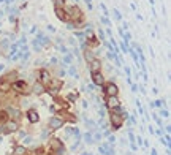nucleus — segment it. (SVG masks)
<instances>
[{"mask_svg": "<svg viewBox=\"0 0 171 155\" xmlns=\"http://www.w3.org/2000/svg\"><path fill=\"white\" fill-rule=\"evenodd\" d=\"M41 136H43V138H48V130H45V131H43V135H41Z\"/></svg>", "mask_w": 171, "mask_h": 155, "instance_id": "46", "label": "nucleus"}, {"mask_svg": "<svg viewBox=\"0 0 171 155\" xmlns=\"http://www.w3.org/2000/svg\"><path fill=\"white\" fill-rule=\"evenodd\" d=\"M125 73H127V78H130V75H131L130 68H127V67H125Z\"/></svg>", "mask_w": 171, "mask_h": 155, "instance_id": "40", "label": "nucleus"}, {"mask_svg": "<svg viewBox=\"0 0 171 155\" xmlns=\"http://www.w3.org/2000/svg\"><path fill=\"white\" fill-rule=\"evenodd\" d=\"M54 13H56V18L59 19L60 22H68V18H67V13H65V8L54 6Z\"/></svg>", "mask_w": 171, "mask_h": 155, "instance_id": "12", "label": "nucleus"}, {"mask_svg": "<svg viewBox=\"0 0 171 155\" xmlns=\"http://www.w3.org/2000/svg\"><path fill=\"white\" fill-rule=\"evenodd\" d=\"M106 35H108V37H110V38L112 37V32H111V29H108V30H106Z\"/></svg>", "mask_w": 171, "mask_h": 155, "instance_id": "44", "label": "nucleus"}, {"mask_svg": "<svg viewBox=\"0 0 171 155\" xmlns=\"http://www.w3.org/2000/svg\"><path fill=\"white\" fill-rule=\"evenodd\" d=\"M100 22H103V24H105V25H108V27H111V22H110V21H108V18H106V16H102V18H100Z\"/></svg>", "mask_w": 171, "mask_h": 155, "instance_id": "31", "label": "nucleus"}, {"mask_svg": "<svg viewBox=\"0 0 171 155\" xmlns=\"http://www.w3.org/2000/svg\"><path fill=\"white\" fill-rule=\"evenodd\" d=\"M90 78H92V82L95 84V86H100L102 87L105 84V76L102 75V71L98 73H90Z\"/></svg>", "mask_w": 171, "mask_h": 155, "instance_id": "14", "label": "nucleus"}, {"mask_svg": "<svg viewBox=\"0 0 171 155\" xmlns=\"http://www.w3.org/2000/svg\"><path fill=\"white\" fill-rule=\"evenodd\" d=\"M98 40L103 41V43H106V35H105V32H103L102 27H98Z\"/></svg>", "mask_w": 171, "mask_h": 155, "instance_id": "23", "label": "nucleus"}, {"mask_svg": "<svg viewBox=\"0 0 171 155\" xmlns=\"http://www.w3.org/2000/svg\"><path fill=\"white\" fill-rule=\"evenodd\" d=\"M3 14H5V13H3V11H0V18H2V16H3Z\"/></svg>", "mask_w": 171, "mask_h": 155, "instance_id": "52", "label": "nucleus"}, {"mask_svg": "<svg viewBox=\"0 0 171 155\" xmlns=\"http://www.w3.org/2000/svg\"><path fill=\"white\" fill-rule=\"evenodd\" d=\"M11 87H13V90H16L18 94H24V95L29 94V90H27V84H25V81H14Z\"/></svg>", "mask_w": 171, "mask_h": 155, "instance_id": "7", "label": "nucleus"}, {"mask_svg": "<svg viewBox=\"0 0 171 155\" xmlns=\"http://www.w3.org/2000/svg\"><path fill=\"white\" fill-rule=\"evenodd\" d=\"M71 62H73V56L71 54H67V56L64 57V63L67 65V63H71Z\"/></svg>", "mask_w": 171, "mask_h": 155, "instance_id": "29", "label": "nucleus"}, {"mask_svg": "<svg viewBox=\"0 0 171 155\" xmlns=\"http://www.w3.org/2000/svg\"><path fill=\"white\" fill-rule=\"evenodd\" d=\"M45 90H46V87L43 86L41 82H38V81H37V82L33 84V94L35 95H43V94H45Z\"/></svg>", "mask_w": 171, "mask_h": 155, "instance_id": "19", "label": "nucleus"}, {"mask_svg": "<svg viewBox=\"0 0 171 155\" xmlns=\"http://www.w3.org/2000/svg\"><path fill=\"white\" fill-rule=\"evenodd\" d=\"M54 6H60V8H65V0H52Z\"/></svg>", "mask_w": 171, "mask_h": 155, "instance_id": "26", "label": "nucleus"}, {"mask_svg": "<svg viewBox=\"0 0 171 155\" xmlns=\"http://www.w3.org/2000/svg\"><path fill=\"white\" fill-rule=\"evenodd\" d=\"M8 120V114L6 111H0V122H6Z\"/></svg>", "mask_w": 171, "mask_h": 155, "instance_id": "25", "label": "nucleus"}, {"mask_svg": "<svg viewBox=\"0 0 171 155\" xmlns=\"http://www.w3.org/2000/svg\"><path fill=\"white\" fill-rule=\"evenodd\" d=\"M59 76H60V78L65 76V70H60V71H59Z\"/></svg>", "mask_w": 171, "mask_h": 155, "instance_id": "47", "label": "nucleus"}, {"mask_svg": "<svg viewBox=\"0 0 171 155\" xmlns=\"http://www.w3.org/2000/svg\"><path fill=\"white\" fill-rule=\"evenodd\" d=\"M152 155H157V150L155 149H152Z\"/></svg>", "mask_w": 171, "mask_h": 155, "instance_id": "50", "label": "nucleus"}, {"mask_svg": "<svg viewBox=\"0 0 171 155\" xmlns=\"http://www.w3.org/2000/svg\"><path fill=\"white\" fill-rule=\"evenodd\" d=\"M160 116H163V117H166V119H168V117H170V112H168V111H166V109H165V111H163V109H162V112H160Z\"/></svg>", "mask_w": 171, "mask_h": 155, "instance_id": "36", "label": "nucleus"}, {"mask_svg": "<svg viewBox=\"0 0 171 155\" xmlns=\"http://www.w3.org/2000/svg\"><path fill=\"white\" fill-rule=\"evenodd\" d=\"M86 125L90 127V128H95V122H92V120H86Z\"/></svg>", "mask_w": 171, "mask_h": 155, "instance_id": "35", "label": "nucleus"}, {"mask_svg": "<svg viewBox=\"0 0 171 155\" xmlns=\"http://www.w3.org/2000/svg\"><path fill=\"white\" fill-rule=\"evenodd\" d=\"M18 49H19V48H18V44H16V43L11 44V46H10V57H11V56H14V54L18 52Z\"/></svg>", "mask_w": 171, "mask_h": 155, "instance_id": "24", "label": "nucleus"}, {"mask_svg": "<svg viewBox=\"0 0 171 155\" xmlns=\"http://www.w3.org/2000/svg\"><path fill=\"white\" fill-rule=\"evenodd\" d=\"M136 89H138V87L135 86V84H131V92H136Z\"/></svg>", "mask_w": 171, "mask_h": 155, "instance_id": "48", "label": "nucleus"}, {"mask_svg": "<svg viewBox=\"0 0 171 155\" xmlns=\"http://www.w3.org/2000/svg\"><path fill=\"white\" fill-rule=\"evenodd\" d=\"M68 73H70L71 76H75V79H78V78H79V75H78V71H76V68H75V67H70Z\"/></svg>", "mask_w": 171, "mask_h": 155, "instance_id": "27", "label": "nucleus"}, {"mask_svg": "<svg viewBox=\"0 0 171 155\" xmlns=\"http://www.w3.org/2000/svg\"><path fill=\"white\" fill-rule=\"evenodd\" d=\"M83 56H84V59H86V62H87V63H89V62H92V60H94L95 59V54H94V51H92V49L90 48H86V49H83Z\"/></svg>", "mask_w": 171, "mask_h": 155, "instance_id": "18", "label": "nucleus"}, {"mask_svg": "<svg viewBox=\"0 0 171 155\" xmlns=\"http://www.w3.org/2000/svg\"><path fill=\"white\" fill-rule=\"evenodd\" d=\"M48 125H49V128L51 130H59L64 127V119H59V117H51L49 119V122H48Z\"/></svg>", "mask_w": 171, "mask_h": 155, "instance_id": "10", "label": "nucleus"}, {"mask_svg": "<svg viewBox=\"0 0 171 155\" xmlns=\"http://www.w3.org/2000/svg\"><path fill=\"white\" fill-rule=\"evenodd\" d=\"M3 67H5V65H2V63H0V71H2V70H3Z\"/></svg>", "mask_w": 171, "mask_h": 155, "instance_id": "51", "label": "nucleus"}, {"mask_svg": "<svg viewBox=\"0 0 171 155\" xmlns=\"http://www.w3.org/2000/svg\"><path fill=\"white\" fill-rule=\"evenodd\" d=\"M49 146H51V150H52L54 154H57V155H62V154H64V144H62L60 139H57V138L51 139Z\"/></svg>", "mask_w": 171, "mask_h": 155, "instance_id": "5", "label": "nucleus"}, {"mask_svg": "<svg viewBox=\"0 0 171 155\" xmlns=\"http://www.w3.org/2000/svg\"><path fill=\"white\" fill-rule=\"evenodd\" d=\"M105 103H106V108H108V109H111V111H114L116 108L120 106V101H119L117 97H106Z\"/></svg>", "mask_w": 171, "mask_h": 155, "instance_id": "8", "label": "nucleus"}, {"mask_svg": "<svg viewBox=\"0 0 171 155\" xmlns=\"http://www.w3.org/2000/svg\"><path fill=\"white\" fill-rule=\"evenodd\" d=\"M18 122H14V120H11V122H6V125H5V133H14V131H18Z\"/></svg>", "mask_w": 171, "mask_h": 155, "instance_id": "16", "label": "nucleus"}, {"mask_svg": "<svg viewBox=\"0 0 171 155\" xmlns=\"http://www.w3.org/2000/svg\"><path fill=\"white\" fill-rule=\"evenodd\" d=\"M110 122H111V127L112 130H120L124 125V117L120 114H117V112H112L110 114Z\"/></svg>", "mask_w": 171, "mask_h": 155, "instance_id": "2", "label": "nucleus"}, {"mask_svg": "<svg viewBox=\"0 0 171 155\" xmlns=\"http://www.w3.org/2000/svg\"><path fill=\"white\" fill-rule=\"evenodd\" d=\"M120 49H122V52H128V43H125V41H124L122 44H120Z\"/></svg>", "mask_w": 171, "mask_h": 155, "instance_id": "32", "label": "nucleus"}, {"mask_svg": "<svg viewBox=\"0 0 171 155\" xmlns=\"http://www.w3.org/2000/svg\"><path fill=\"white\" fill-rule=\"evenodd\" d=\"M92 139H94V141H98V139H102V135H100V133H95L94 136H92Z\"/></svg>", "mask_w": 171, "mask_h": 155, "instance_id": "37", "label": "nucleus"}, {"mask_svg": "<svg viewBox=\"0 0 171 155\" xmlns=\"http://www.w3.org/2000/svg\"><path fill=\"white\" fill-rule=\"evenodd\" d=\"M65 13H67V18L68 21H71V24L75 25V29H78V25L84 22V14L81 8L78 5H70L65 8Z\"/></svg>", "mask_w": 171, "mask_h": 155, "instance_id": "1", "label": "nucleus"}, {"mask_svg": "<svg viewBox=\"0 0 171 155\" xmlns=\"http://www.w3.org/2000/svg\"><path fill=\"white\" fill-rule=\"evenodd\" d=\"M14 155H25L27 154V149L24 146H14V150H13Z\"/></svg>", "mask_w": 171, "mask_h": 155, "instance_id": "21", "label": "nucleus"}, {"mask_svg": "<svg viewBox=\"0 0 171 155\" xmlns=\"http://www.w3.org/2000/svg\"><path fill=\"white\" fill-rule=\"evenodd\" d=\"M89 71H90V73L102 71V62H100V59H97V57H95L92 62H89Z\"/></svg>", "mask_w": 171, "mask_h": 155, "instance_id": "13", "label": "nucleus"}, {"mask_svg": "<svg viewBox=\"0 0 171 155\" xmlns=\"http://www.w3.org/2000/svg\"><path fill=\"white\" fill-rule=\"evenodd\" d=\"M0 44H2L3 48H6V46H8V41H6V40H3V41H2V43H0Z\"/></svg>", "mask_w": 171, "mask_h": 155, "instance_id": "42", "label": "nucleus"}, {"mask_svg": "<svg viewBox=\"0 0 171 155\" xmlns=\"http://www.w3.org/2000/svg\"><path fill=\"white\" fill-rule=\"evenodd\" d=\"M114 141H116V138H114V136H110V141H108V142H110V144H112Z\"/></svg>", "mask_w": 171, "mask_h": 155, "instance_id": "45", "label": "nucleus"}, {"mask_svg": "<svg viewBox=\"0 0 171 155\" xmlns=\"http://www.w3.org/2000/svg\"><path fill=\"white\" fill-rule=\"evenodd\" d=\"M84 2H86V5H87V8L92 10V0H84Z\"/></svg>", "mask_w": 171, "mask_h": 155, "instance_id": "38", "label": "nucleus"}, {"mask_svg": "<svg viewBox=\"0 0 171 155\" xmlns=\"http://www.w3.org/2000/svg\"><path fill=\"white\" fill-rule=\"evenodd\" d=\"M112 13H114V18L117 19V21H122V14L119 13V10H116V8H114V10H112Z\"/></svg>", "mask_w": 171, "mask_h": 155, "instance_id": "30", "label": "nucleus"}, {"mask_svg": "<svg viewBox=\"0 0 171 155\" xmlns=\"http://www.w3.org/2000/svg\"><path fill=\"white\" fill-rule=\"evenodd\" d=\"M24 142H25V144H29V142H32V138H25V141H24Z\"/></svg>", "mask_w": 171, "mask_h": 155, "instance_id": "49", "label": "nucleus"}, {"mask_svg": "<svg viewBox=\"0 0 171 155\" xmlns=\"http://www.w3.org/2000/svg\"><path fill=\"white\" fill-rule=\"evenodd\" d=\"M62 86H64V81L62 79H59V78H51V81L48 84V92L54 95L59 90H62Z\"/></svg>", "mask_w": 171, "mask_h": 155, "instance_id": "3", "label": "nucleus"}, {"mask_svg": "<svg viewBox=\"0 0 171 155\" xmlns=\"http://www.w3.org/2000/svg\"><path fill=\"white\" fill-rule=\"evenodd\" d=\"M54 100L57 101V104H59L60 108H64V109H68L70 108V103L67 101V100H64V98H59V97H54Z\"/></svg>", "mask_w": 171, "mask_h": 155, "instance_id": "20", "label": "nucleus"}, {"mask_svg": "<svg viewBox=\"0 0 171 155\" xmlns=\"http://www.w3.org/2000/svg\"><path fill=\"white\" fill-rule=\"evenodd\" d=\"M100 8H102V11H103V16H108V14H110L108 13V8L105 6V3H100Z\"/></svg>", "mask_w": 171, "mask_h": 155, "instance_id": "33", "label": "nucleus"}, {"mask_svg": "<svg viewBox=\"0 0 171 155\" xmlns=\"http://www.w3.org/2000/svg\"><path fill=\"white\" fill-rule=\"evenodd\" d=\"M78 97H79V94H78V92H71V94L67 95V101H68V103H75L76 100H78Z\"/></svg>", "mask_w": 171, "mask_h": 155, "instance_id": "22", "label": "nucleus"}, {"mask_svg": "<svg viewBox=\"0 0 171 155\" xmlns=\"http://www.w3.org/2000/svg\"><path fill=\"white\" fill-rule=\"evenodd\" d=\"M84 141L87 142V144H92V142H94V139H92V135H90V133H86V135H84Z\"/></svg>", "mask_w": 171, "mask_h": 155, "instance_id": "28", "label": "nucleus"}, {"mask_svg": "<svg viewBox=\"0 0 171 155\" xmlns=\"http://www.w3.org/2000/svg\"><path fill=\"white\" fill-rule=\"evenodd\" d=\"M6 114H8V117L14 122H18L22 119V112L19 109H16V108H8V109H6Z\"/></svg>", "mask_w": 171, "mask_h": 155, "instance_id": "9", "label": "nucleus"}, {"mask_svg": "<svg viewBox=\"0 0 171 155\" xmlns=\"http://www.w3.org/2000/svg\"><path fill=\"white\" fill-rule=\"evenodd\" d=\"M0 133H2V128H0Z\"/></svg>", "mask_w": 171, "mask_h": 155, "instance_id": "53", "label": "nucleus"}, {"mask_svg": "<svg viewBox=\"0 0 171 155\" xmlns=\"http://www.w3.org/2000/svg\"><path fill=\"white\" fill-rule=\"evenodd\" d=\"M8 90H11V82L6 79H0V94H6Z\"/></svg>", "mask_w": 171, "mask_h": 155, "instance_id": "17", "label": "nucleus"}, {"mask_svg": "<svg viewBox=\"0 0 171 155\" xmlns=\"http://www.w3.org/2000/svg\"><path fill=\"white\" fill-rule=\"evenodd\" d=\"M35 41H37L38 44L41 46V48H46V46H49L51 44V40H49L48 37H45L43 33H40V32H37V37H35Z\"/></svg>", "mask_w": 171, "mask_h": 155, "instance_id": "11", "label": "nucleus"}, {"mask_svg": "<svg viewBox=\"0 0 171 155\" xmlns=\"http://www.w3.org/2000/svg\"><path fill=\"white\" fill-rule=\"evenodd\" d=\"M27 119H29L30 123H37L38 120H40V116H38V111L37 109H29L27 111Z\"/></svg>", "mask_w": 171, "mask_h": 155, "instance_id": "15", "label": "nucleus"}, {"mask_svg": "<svg viewBox=\"0 0 171 155\" xmlns=\"http://www.w3.org/2000/svg\"><path fill=\"white\" fill-rule=\"evenodd\" d=\"M135 141H138V144H143V138H141V136H138Z\"/></svg>", "mask_w": 171, "mask_h": 155, "instance_id": "43", "label": "nucleus"}, {"mask_svg": "<svg viewBox=\"0 0 171 155\" xmlns=\"http://www.w3.org/2000/svg\"><path fill=\"white\" fill-rule=\"evenodd\" d=\"M46 29H48V30H49V32H56V29H54V27H52V25H48V27H46Z\"/></svg>", "mask_w": 171, "mask_h": 155, "instance_id": "41", "label": "nucleus"}, {"mask_svg": "<svg viewBox=\"0 0 171 155\" xmlns=\"http://www.w3.org/2000/svg\"><path fill=\"white\" fill-rule=\"evenodd\" d=\"M38 76H40V81H38V82H41L45 87H48L49 81H51V73H49L46 68H41L40 71H38Z\"/></svg>", "mask_w": 171, "mask_h": 155, "instance_id": "6", "label": "nucleus"}, {"mask_svg": "<svg viewBox=\"0 0 171 155\" xmlns=\"http://www.w3.org/2000/svg\"><path fill=\"white\" fill-rule=\"evenodd\" d=\"M163 103H165V101H163V100H157V101H154V103H152V106L162 108V106H163Z\"/></svg>", "mask_w": 171, "mask_h": 155, "instance_id": "34", "label": "nucleus"}, {"mask_svg": "<svg viewBox=\"0 0 171 155\" xmlns=\"http://www.w3.org/2000/svg\"><path fill=\"white\" fill-rule=\"evenodd\" d=\"M102 89H103V92H105V94H106V97H117V94H119V87L116 86L114 82L103 84Z\"/></svg>", "mask_w": 171, "mask_h": 155, "instance_id": "4", "label": "nucleus"}, {"mask_svg": "<svg viewBox=\"0 0 171 155\" xmlns=\"http://www.w3.org/2000/svg\"><path fill=\"white\" fill-rule=\"evenodd\" d=\"M128 138H130V141H131V142H135V136H133V133H131V131L128 133Z\"/></svg>", "mask_w": 171, "mask_h": 155, "instance_id": "39", "label": "nucleus"}]
</instances>
